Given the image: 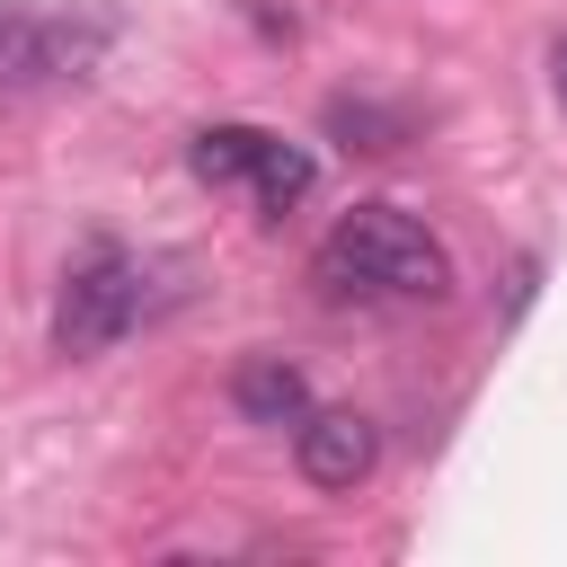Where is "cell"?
Wrapping results in <instances>:
<instances>
[{"label": "cell", "mask_w": 567, "mask_h": 567, "mask_svg": "<svg viewBox=\"0 0 567 567\" xmlns=\"http://www.w3.org/2000/svg\"><path fill=\"white\" fill-rule=\"evenodd\" d=\"M549 97H558V115H567V35H549Z\"/></svg>", "instance_id": "cell-10"}, {"label": "cell", "mask_w": 567, "mask_h": 567, "mask_svg": "<svg viewBox=\"0 0 567 567\" xmlns=\"http://www.w3.org/2000/svg\"><path fill=\"white\" fill-rule=\"evenodd\" d=\"M310 177H319V159H310L301 142L266 133V151H257V168H248V204H257V221H284V213L310 195Z\"/></svg>", "instance_id": "cell-6"}, {"label": "cell", "mask_w": 567, "mask_h": 567, "mask_svg": "<svg viewBox=\"0 0 567 567\" xmlns=\"http://www.w3.org/2000/svg\"><path fill=\"white\" fill-rule=\"evenodd\" d=\"M292 461H301V478H310L319 496H346V487L372 478L381 425H372L363 408H310V416L292 425Z\"/></svg>", "instance_id": "cell-4"}, {"label": "cell", "mask_w": 567, "mask_h": 567, "mask_svg": "<svg viewBox=\"0 0 567 567\" xmlns=\"http://www.w3.org/2000/svg\"><path fill=\"white\" fill-rule=\"evenodd\" d=\"M142 319V257L124 248H89L71 275H62V301H53V354L89 363L106 346H124Z\"/></svg>", "instance_id": "cell-3"}, {"label": "cell", "mask_w": 567, "mask_h": 567, "mask_svg": "<svg viewBox=\"0 0 567 567\" xmlns=\"http://www.w3.org/2000/svg\"><path fill=\"white\" fill-rule=\"evenodd\" d=\"M115 44V9H27L0 0V97L53 89V80H89Z\"/></svg>", "instance_id": "cell-2"}, {"label": "cell", "mask_w": 567, "mask_h": 567, "mask_svg": "<svg viewBox=\"0 0 567 567\" xmlns=\"http://www.w3.org/2000/svg\"><path fill=\"white\" fill-rule=\"evenodd\" d=\"M328 133H346V151H399L408 142V115H381L372 97H337L328 106Z\"/></svg>", "instance_id": "cell-8"}, {"label": "cell", "mask_w": 567, "mask_h": 567, "mask_svg": "<svg viewBox=\"0 0 567 567\" xmlns=\"http://www.w3.org/2000/svg\"><path fill=\"white\" fill-rule=\"evenodd\" d=\"M319 284L337 301L346 292H363V301H443L452 292V248L399 204H354L319 239Z\"/></svg>", "instance_id": "cell-1"}, {"label": "cell", "mask_w": 567, "mask_h": 567, "mask_svg": "<svg viewBox=\"0 0 567 567\" xmlns=\"http://www.w3.org/2000/svg\"><path fill=\"white\" fill-rule=\"evenodd\" d=\"M257 151H266V124H204V133L186 142V168H195L204 186H248Z\"/></svg>", "instance_id": "cell-7"}, {"label": "cell", "mask_w": 567, "mask_h": 567, "mask_svg": "<svg viewBox=\"0 0 567 567\" xmlns=\"http://www.w3.org/2000/svg\"><path fill=\"white\" fill-rule=\"evenodd\" d=\"M532 284H540V257H514V275H505V319L532 301Z\"/></svg>", "instance_id": "cell-9"}, {"label": "cell", "mask_w": 567, "mask_h": 567, "mask_svg": "<svg viewBox=\"0 0 567 567\" xmlns=\"http://www.w3.org/2000/svg\"><path fill=\"white\" fill-rule=\"evenodd\" d=\"M230 408H239L248 425H301V416H310V381H301V363H284V354H248V363L230 372Z\"/></svg>", "instance_id": "cell-5"}]
</instances>
